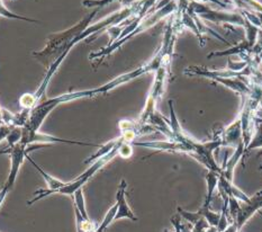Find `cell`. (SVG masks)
I'll return each instance as SVG.
<instances>
[{
    "label": "cell",
    "mask_w": 262,
    "mask_h": 232,
    "mask_svg": "<svg viewBox=\"0 0 262 232\" xmlns=\"http://www.w3.org/2000/svg\"><path fill=\"white\" fill-rule=\"evenodd\" d=\"M118 155L121 156L124 159H127L130 156L133 155V148H132V144L129 142H125L123 141L122 144L119 145V149H118Z\"/></svg>",
    "instance_id": "obj_12"
},
{
    "label": "cell",
    "mask_w": 262,
    "mask_h": 232,
    "mask_svg": "<svg viewBox=\"0 0 262 232\" xmlns=\"http://www.w3.org/2000/svg\"><path fill=\"white\" fill-rule=\"evenodd\" d=\"M222 140L223 145H232L236 144L235 142L242 141V125L240 117H237L236 120L231 123L229 126L221 130V131L216 134Z\"/></svg>",
    "instance_id": "obj_6"
},
{
    "label": "cell",
    "mask_w": 262,
    "mask_h": 232,
    "mask_svg": "<svg viewBox=\"0 0 262 232\" xmlns=\"http://www.w3.org/2000/svg\"><path fill=\"white\" fill-rule=\"evenodd\" d=\"M117 208H118V205H117V203H115V204H114L110 208V210H108V212L106 213L104 220H102V222L98 227V229H97V231H98V232H104L108 228V225H110L114 221V220H115L116 213H117Z\"/></svg>",
    "instance_id": "obj_11"
},
{
    "label": "cell",
    "mask_w": 262,
    "mask_h": 232,
    "mask_svg": "<svg viewBox=\"0 0 262 232\" xmlns=\"http://www.w3.org/2000/svg\"><path fill=\"white\" fill-rule=\"evenodd\" d=\"M122 142H123V141H122ZM122 142L119 143L117 146H115V148H114L110 152V154L102 156V157L98 158L97 160H95V162L87 169L86 172L81 174L79 177H77L75 180H73V182L66 183L63 187H61L58 191H55L54 194H64V195H73V194H75L78 189H80L82 186L86 184L97 172L99 171V169H101L102 167L106 165V163L110 162L112 159H114V158H115L118 155L119 145L122 144Z\"/></svg>",
    "instance_id": "obj_3"
},
{
    "label": "cell",
    "mask_w": 262,
    "mask_h": 232,
    "mask_svg": "<svg viewBox=\"0 0 262 232\" xmlns=\"http://www.w3.org/2000/svg\"><path fill=\"white\" fill-rule=\"evenodd\" d=\"M262 148V116L255 114L254 118V137L246 150V154L251 152L253 149Z\"/></svg>",
    "instance_id": "obj_7"
},
{
    "label": "cell",
    "mask_w": 262,
    "mask_h": 232,
    "mask_svg": "<svg viewBox=\"0 0 262 232\" xmlns=\"http://www.w3.org/2000/svg\"><path fill=\"white\" fill-rule=\"evenodd\" d=\"M126 188H127V183L126 180L123 179L121 182V185H119L117 194H116V203L118 205V208H117L115 220L129 219V220H133V221H138V218L135 217V214L133 213L132 210H130V207L128 206L126 202V197H125V195H126Z\"/></svg>",
    "instance_id": "obj_5"
},
{
    "label": "cell",
    "mask_w": 262,
    "mask_h": 232,
    "mask_svg": "<svg viewBox=\"0 0 262 232\" xmlns=\"http://www.w3.org/2000/svg\"><path fill=\"white\" fill-rule=\"evenodd\" d=\"M114 0H83L82 2V5L86 6V7L88 8H97L99 9L101 7H104V6L108 5L110 3H113ZM124 5H126L127 7L128 6H132L133 3L135 2V0H122Z\"/></svg>",
    "instance_id": "obj_9"
},
{
    "label": "cell",
    "mask_w": 262,
    "mask_h": 232,
    "mask_svg": "<svg viewBox=\"0 0 262 232\" xmlns=\"http://www.w3.org/2000/svg\"><path fill=\"white\" fill-rule=\"evenodd\" d=\"M73 200L76 203V208L82 214L83 218L89 219L87 208H86V203H84V197H83V192L82 189H78L75 194H73Z\"/></svg>",
    "instance_id": "obj_10"
},
{
    "label": "cell",
    "mask_w": 262,
    "mask_h": 232,
    "mask_svg": "<svg viewBox=\"0 0 262 232\" xmlns=\"http://www.w3.org/2000/svg\"><path fill=\"white\" fill-rule=\"evenodd\" d=\"M169 106L170 116H171L170 117V123L168 124V126L162 130V133L166 135L168 140L163 141V142H136L134 144L153 150H166L186 154L195 158L208 172L222 174V168L216 163L214 158V151L223 145L222 140L217 135H215L213 141H210V142H198V141L193 140L181 129L179 121L176 117L172 100L169 101Z\"/></svg>",
    "instance_id": "obj_1"
},
{
    "label": "cell",
    "mask_w": 262,
    "mask_h": 232,
    "mask_svg": "<svg viewBox=\"0 0 262 232\" xmlns=\"http://www.w3.org/2000/svg\"><path fill=\"white\" fill-rule=\"evenodd\" d=\"M76 212V219H77V231L78 232H90L96 230V225L94 222L90 221V219H86L82 217V214L79 212L77 208H75Z\"/></svg>",
    "instance_id": "obj_8"
},
{
    "label": "cell",
    "mask_w": 262,
    "mask_h": 232,
    "mask_svg": "<svg viewBox=\"0 0 262 232\" xmlns=\"http://www.w3.org/2000/svg\"><path fill=\"white\" fill-rule=\"evenodd\" d=\"M27 149L28 145L25 143H21L20 141L14 145H10L9 154L11 159V168L9 176L7 180H6L2 192H0V206L3 205V202L5 201L6 196L8 195L10 189L13 188V186L16 182L17 175H18L19 172V168L23 165V160H24V158L27 156Z\"/></svg>",
    "instance_id": "obj_4"
},
{
    "label": "cell",
    "mask_w": 262,
    "mask_h": 232,
    "mask_svg": "<svg viewBox=\"0 0 262 232\" xmlns=\"http://www.w3.org/2000/svg\"><path fill=\"white\" fill-rule=\"evenodd\" d=\"M244 205H240V201L234 197L229 196V212L232 218V223L222 232H240L255 212L262 208V189L257 194L250 197L248 202H243Z\"/></svg>",
    "instance_id": "obj_2"
}]
</instances>
